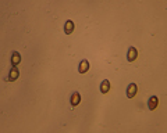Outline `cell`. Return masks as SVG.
Here are the masks:
<instances>
[{"mask_svg":"<svg viewBox=\"0 0 167 133\" xmlns=\"http://www.w3.org/2000/svg\"><path fill=\"white\" fill-rule=\"evenodd\" d=\"M157 105H159V99L156 96H152L149 99V101H148V107H149L150 111H153V110H156Z\"/></svg>","mask_w":167,"mask_h":133,"instance_id":"obj_4","label":"cell"},{"mask_svg":"<svg viewBox=\"0 0 167 133\" xmlns=\"http://www.w3.org/2000/svg\"><path fill=\"white\" fill-rule=\"evenodd\" d=\"M137 92H138V86L135 83H130L127 87V97L128 99H132V97H135Z\"/></svg>","mask_w":167,"mask_h":133,"instance_id":"obj_2","label":"cell"},{"mask_svg":"<svg viewBox=\"0 0 167 133\" xmlns=\"http://www.w3.org/2000/svg\"><path fill=\"white\" fill-rule=\"evenodd\" d=\"M18 76H20V72H18L17 67H13L10 69V74H8V82H15V80L18 79Z\"/></svg>","mask_w":167,"mask_h":133,"instance_id":"obj_3","label":"cell"},{"mask_svg":"<svg viewBox=\"0 0 167 133\" xmlns=\"http://www.w3.org/2000/svg\"><path fill=\"white\" fill-rule=\"evenodd\" d=\"M20 63H21L20 53H18V51H13V54H11V64H13V67H17Z\"/></svg>","mask_w":167,"mask_h":133,"instance_id":"obj_5","label":"cell"},{"mask_svg":"<svg viewBox=\"0 0 167 133\" xmlns=\"http://www.w3.org/2000/svg\"><path fill=\"white\" fill-rule=\"evenodd\" d=\"M88 69H89V63H88V60H82L81 63H79V67H78L79 74H85Z\"/></svg>","mask_w":167,"mask_h":133,"instance_id":"obj_8","label":"cell"},{"mask_svg":"<svg viewBox=\"0 0 167 133\" xmlns=\"http://www.w3.org/2000/svg\"><path fill=\"white\" fill-rule=\"evenodd\" d=\"M109 90H110V82H109L107 79H105L103 82L100 83V92L106 95V93H109Z\"/></svg>","mask_w":167,"mask_h":133,"instance_id":"obj_9","label":"cell"},{"mask_svg":"<svg viewBox=\"0 0 167 133\" xmlns=\"http://www.w3.org/2000/svg\"><path fill=\"white\" fill-rule=\"evenodd\" d=\"M74 31V22L71 19H68V21H66V25H64V33L66 35H71Z\"/></svg>","mask_w":167,"mask_h":133,"instance_id":"obj_7","label":"cell"},{"mask_svg":"<svg viewBox=\"0 0 167 133\" xmlns=\"http://www.w3.org/2000/svg\"><path fill=\"white\" fill-rule=\"evenodd\" d=\"M70 101H71V105L73 107L78 105L79 103H81V96H79V93L78 92H74L73 95H71V100H70Z\"/></svg>","mask_w":167,"mask_h":133,"instance_id":"obj_6","label":"cell"},{"mask_svg":"<svg viewBox=\"0 0 167 133\" xmlns=\"http://www.w3.org/2000/svg\"><path fill=\"white\" fill-rule=\"evenodd\" d=\"M138 58V50L134 46H131L128 49V53H127V60L130 61V63H132V61H135Z\"/></svg>","mask_w":167,"mask_h":133,"instance_id":"obj_1","label":"cell"}]
</instances>
